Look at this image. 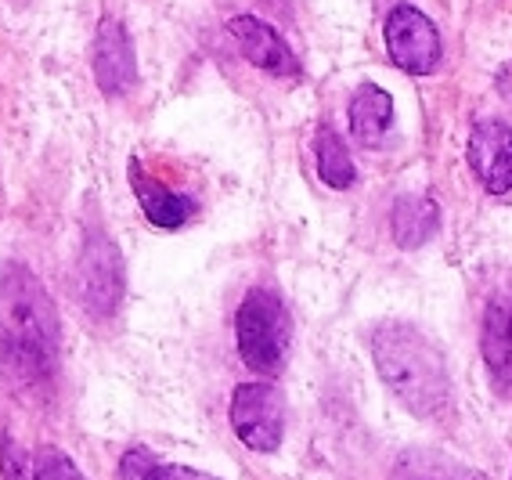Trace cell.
Instances as JSON below:
<instances>
[{"label": "cell", "mask_w": 512, "mask_h": 480, "mask_svg": "<svg viewBox=\"0 0 512 480\" xmlns=\"http://www.w3.org/2000/svg\"><path fill=\"white\" fill-rule=\"evenodd\" d=\"M379 379L415 419H437L451 408V376L440 347L415 325L386 322L372 333Z\"/></svg>", "instance_id": "7a4b0ae2"}, {"label": "cell", "mask_w": 512, "mask_h": 480, "mask_svg": "<svg viewBox=\"0 0 512 480\" xmlns=\"http://www.w3.org/2000/svg\"><path fill=\"white\" fill-rule=\"evenodd\" d=\"M134 195H138L141 210L156 228H181L184 221H192L195 199L192 195H181L174 188H166L163 181H156L152 174L134 167Z\"/></svg>", "instance_id": "8fae6325"}, {"label": "cell", "mask_w": 512, "mask_h": 480, "mask_svg": "<svg viewBox=\"0 0 512 480\" xmlns=\"http://www.w3.org/2000/svg\"><path fill=\"white\" fill-rule=\"evenodd\" d=\"M318 177L325 181L329 188H350L354 185V177H357V170H354V159H350V152H347V145H343V138H339L336 130H321L318 134Z\"/></svg>", "instance_id": "5bb4252c"}, {"label": "cell", "mask_w": 512, "mask_h": 480, "mask_svg": "<svg viewBox=\"0 0 512 480\" xmlns=\"http://www.w3.org/2000/svg\"><path fill=\"white\" fill-rule=\"evenodd\" d=\"M440 206L430 195H404L394 203V239L404 250H419L437 235Z\"/></svg>", "instance_id": "4fadbf2b"}, {"label": "cell", "mask_w": 512, "mask_h": 480, "mask_svg": "<svg viewBox=\"0 0 512 480\" xmlns=\"http://www.w3.org/2000/svg\"><path fill=\"white\" fill-rule=\"evenodd\" d=\"M228 29L231 37H235V44L242 47V55H246L249 65L264 69L275 80H300L303 76L300 58L293 55V47L285 44L282 33L271 22L256 19V15H235L228 22Z\"/></svg>", "instance_id": "52a82bcc"}, {"label": "cell", "mask_w": 512, "mask_h": 480, "mask_svg": "<svg viewBox=\"0 0 512 480\" xmlns=\"http://www.w3.org/2000/svg\"><path fill=\"white\" fill-rule=\"evenodd\" d=\"M238 354L253 372L275 376L285 365V351L293 340V322L285 311L282 296L271 289H249L235 314Z\"/></svg>", "instance_id": "3957f363"}, {"label": "cell", "mask_w": 512, "mask_h": 480, "mask_svg": "<svg viewBox=\"0 0 512 480\" xmlns=\"http://www.w3.org/2000/svg\"><path fill=\"white\" fill-rule=\"evenodd\" d=\"M80 296L94 318H109L123 300V257L116 242L91 231L80 250Z\"/></svg>", "instance_id": "5b68a950"}, {"label": "cell", "mask_w": 512, "mask_h": 480, "mask_svg": "<svg viewBox=\"0 0 512 480\" xmlns=\"http://www.w3.org/2000/svg\"><path fill=\"white\" fill-rule=\"evenodd\" d=\"M480 354L491 372L494 387L512 390V296L498 293L484 307V333H480Z\"/></svg>", "instance_id": "30bf717a"}, {"label": "cell", "mask_w": 512, "mask_h": 480, "mask_svg": "<svg viewBox=\"0 0 512 480\" xmlns=\"http://www.w3.org/2000/svg\"><path fill=\"white\" fill-rule=\"evenodd\" d=\"M498 94H502V102L512 109V62L498 73Z\"/></svg>", "instance_id": "ac0fdd59"}, {"label": "cell", "mask_w": 512, "mask_h": 480, "mask_svg": "<svg viewBox=\"0 0 512 480\" xmlns=\"http://www.w3.org/2000/svg\"><path fill=\"white\" fill-rule=\"evenodd\" d=\"M469 167L491 195L512 188V127L505 120H476L469 134Z\"/></svg>", "instance_id": "ba28073f"}, {"label": "cell", "mask_w": 512, "mask_h": 480, "mask_svg": "<svg viewBox=\"0 0 512 480\" xmlns=\"http://www.w3.org/2000/svg\"><path fill=\"white\" fill-rule=\"evenodd\" d=\"M58 354V311L22 264L0 271V376L11 390H44Z\"/></svg>", "instance_id": "6da1fadb"}, {"label": "cell", "mask_w": 512, "mask_h": 480, "mask_svg": "<svg viewBox=\"0 0 512 480\" xmlns=\"http://www.w3.org/2000/svg\"><path fill=\"white\" fill-rule=\"evenodd\" d=\"M145 480H220V477H213V473H202V470H192V466H152L148 470V477Z\"/></svg>", "instance_id": "e0dca14e"}, {"label": "cell", "mask_w": 512, "mask_h": 480, "mask_svg": "<svg viewBox=\"0 0 512 480\" xmlns=\"http://www.w3.org/2000/svg\"><path fill=\"white\" fill-rule=\"evenodd\" d=\"M94 80L109 98H123L138 84V58L130 33L119 19H101L98 37H94Z\"/></svg>", "instance_id": "9c48e42d"}, {"label": "cell", "mask_w": 512, "mask_h": 480, "mask_svg": "<svg viewBox=\"0 0 512 480\" xmlns=\"http://www.w3.org/2000/svg\"><path fill=\"white\" fill-rule=\"evenodd\" d=\"M33 477L37 480H87L80 473V466H76L69 455L62 452V448H40L37 452V462H33Z\"/></svg>", "instance_id": "9a60e30c"}, {"label": "cell", "mask_w": 512, "mask_h": 480, "mask_svg": "<svg viewBox=\"0 0 512 480\" xmlns=\"http://www.w3.org/2000/svg\"><path fill=\"white\" fill-rule=\"evenodd\" d=\"M231 426L253 452H278L285 437V394L275 383H238L231 394Z\"/></svg>", "instance_id": "277c9868"}, {"label": "cell", "mask_w": 512, "mask_h": 480, "mask_svg": "<svg viewBox=\"0 0 512 480\" xmlns=\"http://www.w3.org/2000/svg\"><path fill=\"white\" fill-rule=\"evenodd\" d=\"M394 123V98L383 87L365 84L350 98V130L361 145H379Z\"/></svg>", "instance_id": "7c38bea8"}, {"label": "cell", "mask_w": 512, "mask_h": 480, "mask_svg": "<svg viewBox=\"0 0 512 480\" xmlns=\"http://www.w3.org/2000/svg\"><path fill=\"white\" fill-rule=\"evenodd\" d=\"M386 51L404 73L412 76L433 73L440 65V55H444L437 26L412 4H401V8L390 11V19H386Z\"/></svg>", "instance_id": "8992f818"}, {"label": "cell", "mask_w": 512, "mask_h": 480, "mask_svg": "<svg viewBox=\"0 0 512 480\" xmlns=\"http://www.w3.org/2000/svg\"><path fill=\"white\" fill-rule=\"evenodd\" d=\"M0 470H4V480H37L26 470V455L19 452V444L11 437L0 441Z\"/></svg>", "instance_id": "2e32d148"}]
</instances>
